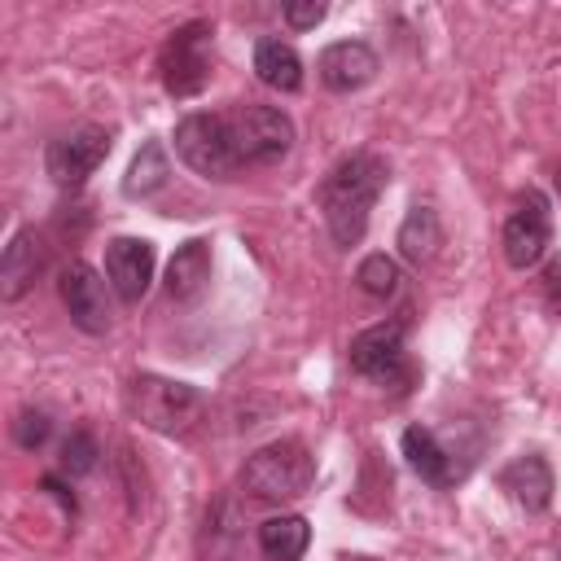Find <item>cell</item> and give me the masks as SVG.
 <instances>
[{"label":"cell","mask_w":561,"mask_h":561,"mask_svg":"<svg viewBox=\"0 0 561 561\" xmlns=\"http://www.w3.org/2000/svg\"><path fill=\"white\" fill-rule=\"evenodd\" d=\"M13 438H18V447L35 451V447L48 438V416H44V412H35V408L18 412V421H13Z\"/></svg>","instance_id":"603a6c76"},{"label":"cell","mask_w":561,"mask_h":561,"mask_svg":"<svg viewBox=\"0 0 561 561\" xmlns=\"http://www.w3.org/2000/svg\"><path fill=\"white\" fill-rule=\"evenodd\" d=\"M403 329L408 320H386V324H373L364 329L355 342H351V368L368 381H381V386H408L412 381V368H408V351H403Z\"/></svg>","instance_id":"52a82bcc"},{"label":"cell","mask_w":561,"mask_h":561,"mask_svg":"<svg viewBox=\"0 0 561 561\" xmlns=\"http://www.w3.org/2000/svg\"><path fill=\"white\" fill-rule=\"evenodd\" d=\"M403 456L408 465L430 482V486H447L456 478V465H451V451L434 438V430L425 425H408L403 430Z\"/></svg>","instance_id":"2e32d148"},{"label":"cell","mask_w":561,"mask_h":561,"mask_svg":"<svg viewBox=\"0 0 561 561\" xmlns=\"http://www.w3.org/2000/svg\"><path fill=\"white\" fill-rule=\"evenodd\" d=\"M175 153L184 167H193L206 180H232L241 171V158L232 149L224 114H184L175 123Z\"/></svg>","instance_id":"5b68a950"},{"label":"cell","mask_w":561,"mask_h":561,"mask_svg":"<svg viewBox=\"0 0 561 561\" xmlns=\"http://www.w3.org/2000/svg\"><path fill=\"white\" fill-rule=\"evenodd\" d=\"M342 561H368V557H342Z\"/></svg>","instance_id":"d4e9b609"},{"label":"cell","mask_w":561,"mask_h":561,"mask_svg":"<svg viewBox=\"0 0 561 561\" xmlns=\"http://www.w3.org/2000/svg\"><path fill=\"white\" fill-rule=\"evenodd\" d=\"M167 175H171L167 149H162L158 140H149V145H140V153L131 158V167H127V175H123V193H127V197H149V193H158V188L167 184Z\"/></svg>","instance_id":"ffe728a7"},{"label":"cell","mask_w":561,"mask_h":561,"mask_svg":"<svg viewBox=\"0 0 561 561\" xmlns=\"http://www.w3.org/2000/svg\"><path fill=\"white\" fill-rule=\"evenodd\" d=\"M307 543H311V526L298 513H280L259 526V548L267 561H298L307 552Z\"/></svg>","instance_id":"ac0fdd59"},{"label":"cell","mask_w":561,"mask_h":561,"mask_svg":"<svg viewBox=\"0 0 561 561\" xmlns=\"http://www.w3.org/2000/svg\"><path fill=\"white\" fill-rule=\"evenodd\" d=\"M386 180H390V167L373 149L346 153L324 175V184H320V210H324L329 237L337 245H359V237L368 232V215H373Z\"/></svg>","instance_id":"6da1fadb"},{"label":"cell","mask_w":561,"mask_h":561,"mask_svg":"<svg viewBox=\"0 0 561 561\" xmlns=\"http://www.w3.org/2000/svg\"><path fill=\"white\" fill-rule=\"evenodd\" d=\"M438 245H443L438 210H434V206H425V202H416V206L408 210V219L399 224V250H403V259H408V263H430Z\"/></svg>","instance_id":"d6986e66"},{"label":"cell","mask_w":561,"mask_h":561,"mask_svg":"<svg viewBox=\"0 0 561 561\" xmlns=\"http://www.w3.org/2000/svg\"><path fill=\"white\" fill-rule=\"evenodd\" d=\"M153 241L145 237H114L105 245V276H110V289L123 298V302H140L149 280H153Z\"/></svg>","instance_id":"8fae6325"},{"label":"cell","mask_w":561,"mask_h":561,"mask_svg":"<svg viewBox=\"0 0 561 561\" xmlns=\"http://www.w3.org/2000/svg\"><path fill=\"white\" fill-rule=\"evenodd\" d=\"M224 123H228V136H232V149H237L241 167H272L294 145V123L276 105L245 101V105L224 110Z\"/></svg>","instance_id":"277c9868"},{"label":"cell","mask_w":561,"mask_h":561,"mask_svg":"<svg viewBox=\"0 0 561 561\" xmlns=\"http://www.w3.org/2000/svg\"><path fill=\"white\" fill-rule=\"evenodd\" d=\"M504 259H508V267H535L539 259H543V250H548V241H552V215H548V202H543V193H526L517 206H513V215L504 219Z\"/></svg>","instance_id":"30bf717a"},{"label":"cell","mask_w":561,"mask_h":561,"mask_svg":"<svg viewBox=\"0 0 561 561\" xmlns=\"http://www.w3.org/2000/svg\"><path fill=\"white\" fill-rule=\"evenodd\" d=\"M92 465H96V443H92V434L75 430V434L61 443V473H70V478H83Z\"/></svg>","instance_id":"7402d4cb"},{"label":"cell","mask_w":561,"mask_h":561,"mask_svg":"<svg viewBox=\"0 0 561 561\" xmlns=\"http://www.w3.org/2000/svg\"><path fill=\"white\" fill-rule=\"evenodd\" d=\"M39 267H44V241L35 237V228L13 232V241L4 245V259H0V298L18 302L35 285Z\"/></svg>","instance_id":"5bb4252c"},{"label":"cell","mask_w":561,"mask_h":561,"mask_svg":"<svg viewBox=\"0 0 561 561\" xmlns=\"http://www.w3.org/2000/svg\"><path fill=\"white\" fill-rule=\"evenodd\" d=\"M210 35H215L210 22H188L162 44L158 70H162V88L171 96L184 101L210 83Z\"/></svg>","instance_id":"8992f818"},{"label":"cell","mask_w":561,"mask_h":561,"mask_svg":"<svg viewBox=\"0 0 561 561\" xmlns=\"http://www.w3.org/2000/svg\"><path fill=\"white\" fill-rule=\"evenodd\" d=\"M557 188H561V175H557Z\"/></svg>","instance_id":"484cf974"},{"label":"cell","mask_w":561,"mask_h":561,"mask_svg":"<svg viewBox=\"0 0 561 561\" xmlns=\"http://www.w3.org/2000/svg\"><path fill=\"white\" fill-rule=\"evenodd\" d=\"M254 75L276 88V92H298L302 88V57L285 39H259L254 48Z\"/></svg>","instance_id":"e0dca14e"},{"label":"cell","mask_w":561,"mask_h":561,"mask_svg":"<svg viewBox=\"0 0 561 561\" xmlns=\"http://www.w3.org/2000/svg\"><path fill=\"white\" fill-rule=\"evenodd\" d=\"M206 285H210V241L193 237V241H184V245L171 254V263H167V298L193 302Z\"/></svg>","instance_id":"9a60e30c"},{"label":"cell","mask_w":561,"mask_h":561,"mask_svg":"<svg viewBox=\"0 0 561 561\" xmlns=\"http://www.w3.org/2000/svg\"><path fill=\"white\" fill-rule=\"evenodd\" d=\"M324 4L320 0H307V4H285V22L294 26V31H311V26H320L324 22Z\"/></svg>","instance_id":"cb8c5ba5"},{"label":"cell","mask_w":561,"mask_h":561,"mask_svg":"<svg viewBox=\"0 0 561 561\" xmlns=\"http://www.w3.org/2000/svg\"><path fill=\"white\" fill-rule=\"evenodd\" d=\"M355 280H359V289H364L368 298H390V294L399 289V267H394V259H386V254H368V259L355 267Z\"/></svg>","instance_id":"44dd1931"},{"label":"cell","mask_w":561,"mask_h":561,"mask_svg":"<svg viewBox=\"0 0 561 561\" xmlns=\"http://www.w3.org/2000/svg\"><path fill=\"white\" fill-rule=\"evenodd\" d=\"M127 412L140 421V425H149V430H158V434H188L197 421H202V412H206V399L193 390V386H184V381H171V377H131L127 381Z\"/></svg>","instance_id":"3957f363"},{"label":"cell","mask_w":561,"mask_h":561,"mask_svg":"<svg viewBox=\"0 0 561 561\" xmlns=\"http://www.w3.org/2000/svg\"><path fill=\"white\" fill-rule=\"evenodd\" d=\"M57 294L70 311V320L83 329V333H105L114 324V302H110V280L88 267V263H66L61 267V280H57Z\"/></svg>","instance_id":"9c48e42d"},{"label":"cell","mask_w":561,"mask_h":561,"mask_svg":"<svg viewBox=\"0 0 561 561\" xmlns=\"http://www.w3.org/2000/svg\"><path fill=\"white\" fill-rule=\"evenodd\" d=\"M552 469H548V460L543 456H535V451H526V456H517V460H508L504 469H500V491L517 504V508H526V513H543L548 504H552Z\"/></svg>","instance_id":"4fadbf2b"},{"label":"cell","mask_w":561,"mask_h":561,"mask_svg":"<svg viewBox=\"0 0 561 561\" xmlns=\"http://www.w3.org/2000/svg\"><path fill=\"white\" fill-rule=\"evenodd\" d=\"M110 145H114V136L105 131V127H75V131H66V136H57L53 145H48V153H44V167H48V175H53V184H61V188H75V184H83L105 158H110Z\"/></svg>","instance_id":"ba28073f"},{"label":"cell","mask_w":561,"mask_h":561,"mask_svg":"<svg viewBox=\"0 0 561 561\" xmlns=\"http://www.w3.org/2000/svg\"><path fill=\"white\" fill-rule=\"evenodd\" d=\"M311 482H316V456L298 438L267 443L241 465V491L250 500H263V504L302 500L311 491Z\"/></svg>","instance_id":"7a4b0ae2"},{"label":"cell","mask_w":561,"mask_h":561,"mask_svg":"<svg viewBox=\"0 0 561 561\" xmlns=\"http://www.w3.org/2000/svg\"><path fill=\"white\" fill-rule=\"evenodd\" d=\"M316 70H320V83H324V88H333V92H355V88H364V83L377 75V53H373L364 39H337V44H329V48L320 53Z\"/></svg>","instance_id":"7c38bea8"}]
</instances>
